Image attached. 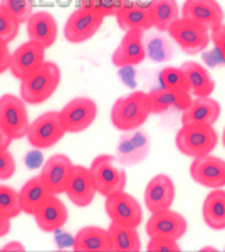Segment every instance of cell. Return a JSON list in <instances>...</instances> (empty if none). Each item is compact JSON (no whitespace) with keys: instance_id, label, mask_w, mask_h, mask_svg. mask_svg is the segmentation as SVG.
Instances as JSON below:
<instances>
[{"instance_id":"cell-43","label":"cell","mask_w":225,"mask_h":252,"mask_svg":"<svg viewBox=\"0 0 225 252\" xmlns=\"http://www.w3.org/2000/svg\"><path fill=\"white\" fill-rule=\"evenodd\" d=\"M222 145H224V148H225V128H224V131H222Z\"/></svg>"},{"instance_id":"cell-25","label":"cell","mask_w":225,"mask_h":252,"mask_svg":"<svg viewBox=\"0 0 225 252\" xmlns=\"http://www.w3.org/2000/svg\"><path fill=\"white\" fill-rule=\"evenodd\" d=\"M182 69L185 72L190 94H193L195 97L214 94L215 81L205 66H202L197 61H187V63L182 64Z\"/></svg>"},{"instance_id":"cell-10","label":"cell","mask_w":225,"mask_h":252,"mask_svg":"<svg viewBox=\"0 0 225 252\" xmlns=\"http://www.w3.org/2000/svg\"><path fill=\"white\" fill-rule=\"evenodd\" d=\"M104 17L91 9L77 7L64 24V39L69 44H84L91 40L103 27Z\"/></svg>"},{"instance_id":"cell-34","label":"cell","mask_w":225,"mask_h":252,"mask_svg":"<svg viewBox=\"0 0 225 252\" xmlns=\"http://www.w3.org/2000/svg\"><path fill=\"white\" fill-rule=\"evenodd\" d=\"M19 31H20V24L15 20L14 15L0 3V39H3L5 42L10 44L12 40L17 39Z\"/></svg>"},{"instance_id":"cell-14","label":"cell","mask_w":225,"mask_h":252,"mask_svg":"<svg viewBox=\"0 0 225 252\" xmlns=\"http://www.w3.org/2000/svg\"><path fill=\"white\" fill-rule=\"evenodd\" d=\"M46 51L40 44L34 42V40H27V42L20 44V46L12 51V59H10V74L15 79L22 81L29 78L32 72H35L37 69L46 63Z\"/></svg>"},{"instance_id":"cell-37","label":"cell","mask_w":225,"mask_h":252,"mask_svg":"<svg viewBox=\"0 0 225 252\" xmlns=\"http://www.w3.org/2000/svg\"><path fill=\"white\" fill-rule=\"evenodd\" d=\"M146 251L148 252H180L178 241L173 239H166V237H150L148 244H146Z\"/></svg>"},{"instance_id":"cell-23","label":"cell","mask_w":225,"mask_h":252,"mask_svg":"<svg viewBox=\"0 0 225 252\" xmlns=\"http://www.w3.org/2000/svg\"><path fill=\"white\" fill-rule=\"evenodd\" d=\"M146 94H148V104H150L151 115H161V113H166L170 109L183 111L192 101L190 93L175 91V89H166L161 86L151 89Z\"/></svg>"},{"instance_id":"cell-42","label":"cell","mask_w":225,"mask_h":252,"mask_svg":"<svg viewBox=\"0 0 225 252\" xmlns=\"http://www.w3.org/2000/svg\"><path fill=\"white\" fill-rule=\"evenodd\" d=\"M12 138L7 135L5 131H3V128L0 126V146H5V148H10V145H12Z\"/></svg>"},{"instance_id":"cell-24","label":"cell","mask_w":225,"mask_h":252,"mask_svg":"<svg viewBox=\"0 0 225 252\" xmlns=\"http://www.w3.org/2000/svg\"><path fill=\"white\" fill-rule=\"evenodd\" d=\"M72 251L76 252H111L109 251L108 229L99 225H86L72 239Z\"/></svg>"},{"instance_id":"cell-16","label":"cell","mask_w":225,"mask_h":252,"mask_svg":"<svg viewBox=\"0 0 225 252\" xmlns=\"http://www.w3.org/2000/svg\"><path fill=\"white\" fill-rule=\"evenodd\" d=\"M67 198L72 202L76 207H89L96 198V185H94L93 175L89 172V166L83 165H74L72 166L71 177L67 180L66 192Z\"/></svg>"},{"instance_id":"cell-26","label":"cell","mask_w":225,"mask_h":252,"mask_svg":"<svg viewBox=\"0 0 225 252\" xmlns=\"http://www.w3.org/2000/svg\"><path fill=\"white\" fill-rule=\"evenodd\" d=\"M51 195H54L49 190L46 182L39 177H32L20 187L19 197L22 204V212L27 215H34L39 210V207L47 200Z\"/></svg>"},{"instance_id":"cell-36","label":"cell","mask_w":225,"mask_h":252,"mask_svg":"<svg viewBox=\"0 0 225 252\" xmlns=\"http://www.w3.org/2000/svg\"><path fill=\"white\" fill-rule=\"evenodd\" d=\"M15 170H17V163L10 148L0 146V180H10L15 175Z\"/></svg>"},{"instance_id":"cell-44","label":"cell","mask_w":225,"mask_h":252,"mask_svg":"<svg viewBox=\"0 0 225 252\" xmlns=\"http://www.w3.org/2000/svg\"><path fill=\"white\" fill-rule=\"evenodd\" d=\"M224 26H225V14H224Z\"/></svg>"},{"instance_id":"cell-8","label":"cell","mask_w":225,"mask_h":252,"mask_svg":"<svg viewBox=\"0 0 225 252\" xmlns=\"http://www.w3.org/2000/svg\"><path fill=\"white\" fill-rule=\"evenodd\" d=\"M59 116L67 135H77L91 128V125L96 121L97 104L91 97H72L59 109Z\"/></svg>"},{"instance_id":"cell-32","label":"cell","mask_w":225,"mask_h":252,"mask_svg":"<svg viewBox=\"0 0 225 252\" xmlns=\"http://www.w3.org/2000/svg\"><path fill=\"white\" fill-rule=\"evenodd\" d=\"M160 86L166 88V89H175V91H183V93H190L188 89V83L185 78V72H183L182 66L175 67V66H166L160 71Z\"/></svg>"},{"instance_id":"cell-41","label":"cell","mask_w":225,"mask_h":252,"mask_svg":"<svg viewBox=\"0 0 225 252\" xmlns=\"http://www.w3.org/2000/svg\"><path fill=\"white\" fill-rule=\"evenodd\" d=\"M2 251L3 252H24L26 251V246L20 241H10L2 247Z\"/></svg>"},{"instance_id":"cell-40","label":"cell","mask_w":225,"mask_h":252,"mask_svg":"<svg viewBox=\"0 0 225 252\" xmlns=\"http://www.w3.org/2000/svg\"><path fill=\"white\" fill-rule=\"evenodd\" d=\"M10 229H12V219L5 217L3 214H0V239L9 235Z\"/></svg>"},{"instance_id":"cell-17","label":"cell","mask_w":225,"mask_h":252,"mask_svg":"<svg viewBox=\"0 0 225 252\" xmlns=\"http://www.w3.org/2000/svg\"><path fill=\"white\" fill-rule=\"evenodd\" d=\"M141 31H128L125 32L121 42L111 54V63L116 67H131L138 66L146 59V46L143 40Z\"/></svg>"},{"instance_id":"cell-20","label":"cell","mask_w":225,"mask_h":252,"mask_svg":"<svg viewBox=\"0 0 225 252\" xmlns=\"http://www.w3.org/2000/svg\"><path fill=\"white\" fill-rule=\"evenodd\" d=\"M32 217L42 232H57L66 225L69 210L67 205L61 200V195H51Z\"/></svg>"},{"instance_id":"cell-9","label":"cell","mask_w":225,"mask_h":252,"mask_svg":"<svg viewBox=\"0 0 225 252\" xmlns=\"http://www.w3.org/2000/svg\"><path fill=\"white\" fill-rule=\"evenodd\" d=\"M104 212L109 222L126 227H140L143 222V207L126 190L104 197Z\"/></svg>"},{"instance_id":"cell-35","label":"cell","mask_w":225,"mask_h":252,"mask_svg":"<svg viewBox=\"0 0 225 252\" xmlns=\"http://www.w3.org/2000/svg\"><path fill=\"white\" fill-rule=\"evenodd\" d=\"M3 7L10 12L15 17V20L22 26L26 24L29 17L34 14V7H32V0H0Z\"/></svg>"},{"instance_id":"cell-1","label":"cell","mask_w":225,"mask_h":252,"mask_svg":"<svg viewBox=\"0 0 225 252\" xmlns=\"http://www.w3.org/2000/svg\"><path fill=\"white\" fill-rule=\"evenodd\" d=\"M150 115L151 111L146 91H133L114 101L109 111V120L114 128L125 133L141 128Z\"/></svg>"},{"instance_id":"cell-45","label":"cell","mask_w":225,"mask_h":252,"mask_svg":"<svg viewBox=\"0 0 225 252\" xmlns=\"http://www.w3.org/2000/svg\"><path fill=\"white\" fill-rule=\"evenodd\" d=\"M0 251H2V249H0Z\"/></svg>"},{"instance_id":"cell-18","label":"cell","mask_w":225,"mask_h":252,"mask_svg":"<svg viewBox=\"0 0 225 252\" xmlns=\"http://www.w3.org/2000/svg\"><path fill=\"white\" fill-rule=\"evenodd\" d=\"M72 166H74V163H72V160L67 155L56 153V155L49 157L44 161L39 177L46 182V185L52 193L61 195L66 192V185L69 177H71Z\"/></svg>"},{"instance_id":"cell-31","label":"cell","mask_w":225,"mask_h":252,"mask_svg":"<svg viewBox=\"0 0 225 252\" xmlns=\"http://www.w3.org/2000/svg\"><path fill=\"white\" fill-rule=\"evenodd\" d=\"M0 214L9 219H15L20 214H24L19 190L12 189L10 185H0Z\"/></svg>"},{"instance_id":"cell-7","label":"cell","mask_w":225,"mask_h":252,"mask_svg":"<svg viewBox=\"0 0 225 252\" xmlns=\"http://www.w3.org/2000/svg\"><path fill=\"white\" fill-rule=\"evenodd\" d=\"M66 135L59 111H46L31 121L26 138L32 148L47 150L56 146Z\"/></svg>"},{"instance_id":"cell-30","label":"cell","mask_w":225,"mask_h":252,"mask_svg":"<svg viewBox=\"0 0 225 252\" xmlns=\"http://www.w3.org/2000/svg\"><path fill=\"white\" fill-rule=\"evenodd\" d=\"M151 27L160 32H168L170 26L180 17L177 0H150L148 3Z\"/></svg>"},{"instance_id":"cell-27","label":"cell","mask_w":225,"mask_h":252,"mask_svg":"<svg viewBox=\"0 0 225 252\" xmlns=\"http://www.w3.org/2000/svg\"><path fill=\"white\" fill-rule=\"evenodd\" d=\"M202 219L205 225L212 230L225 229V190L212 189L203 198Z\"/></svg>"},{"instance_id":"cell-19","label":"cell","mask_w":225,"mask_h":252,"mask_svg":"<svg viewBox=\"0 0 225 252\" xmlns=\"http://www.w3.org/2000/svg\"><path fill=\"white\" fill-rule=\"evenodd\" d=\"M224 9L217 0H185L180 9V15L188 20L205 26L207 29L224 22Z\"/></svg>"},{"instance_id":"cell-5","label":"cell","mask_w":225,"mask_h":252,"mask_svg":"<svg viewBox=\"0 0 225 252\" xmlns=\"http://www.w3.org/2000/svg\"><path fill=\"white\" fill-rule=\"evenodd\" d=\"M166 34L188 56L200 54L212 44L210 29H207L205 26H200L193 20L182 17V15L171 24Z\"/></svg>"},{"instance_id":"cell-39","label":"cell","mask_w":225,"mask_h":252,"mask_svg":"<svg viewBox=\"0 0 225 252\" xmlns=\"http://www.w3.org/2000/svg\"><path fill=\"white\" fill-rule=\"evenodd\" d=\"M10 59H12V51L9 47V42H5L3 39H0V74H3V72L9 71Z\"/></svg>"},{"instance_id":"cell-15","label":"cell","mask_w":225,"mask_h":252,"mask_svg":"<svg viewBox=\"0 0 225 252\" xmlns=\"http://www.w3.org/2000/svg\"><path fill=\"white\" fill-rule=\"evenodd\" d=\"M177 197V189H175V182L171 180L166 173H158L150 178V182L145 187V195H143V202L150 214L160 212V210L171 209Z\"/></svg>"},{"instance_id":"cell-3","label":"cell","mask_w":225,"mask_h":252,"mask_svg":"<svg viewBox=\"0 0 225 252\" xmlns=\"http://www.w3.org/2000/svg\"><path fill=\"white\" fill-rule=\"evenodd\" d=\"M219 143L214 125H202V123H188L182 125L177 131L175 145L182 155L190 158H198L203 155H210Z\"/></svg>"},{"instance_id":"cell-6","label":"cell","mask_w":225,"mask_h":252,"mask_svg":"<svg viewBox=\"0 0 225 252\" xmlns=\"http://www.w3.org/2000/svg\"><path fill=\"white\" fill-rule=\"evenodd\" d=\"M31 125L27 103L17 94L5 93L0 96V126L12 140H22L27 136Z\"/></svg>"},{"instance_id":"cell-13","label":"cell","mask_w":225,"mask_h":252,"mask_svg":"<svg viewBox=\"0 0 225 252\" xmlns=\"http://www.w3.org/2000/svg\"><path fill=\"white\" fill-rule=\"evenodd\" d=\"M190 178L205 189H225V160L220 157L203 155L192 158Z\"/></svg>"},{"instance_id":"cell-29","label":"cell","mask_w":225,"mask_h":252,"mask_svg":"<svg viewBox=\"0 0 225 252\" xmlns=\"http://www.w3.org/2000/svg\"><path fill=\"white\" fill-rule=\"evenodd\" d=\"M109 251L111 252H138L141 251V237L136 227L118 225L109 222Z\"/></svg>"},{"instance_id":"cell-11","label":"cell","mask_w":225,"mask_h":252,"mask_svg":"<svg viewBox=\"0 0 225 252\" xmlns=\"http://www.w3.org/2000/svg\"><path fill=\"white\" fill-rule=\"evenodd\" d=\"M150 150L151 141L148 133L136 128L133 131H125V135L120 136L114 158L121 166H136L148 158Z\"/></svg>"},{"instance_id":"cell-4","label":"cell","mask_w":225,"mask_h":252,"mask_svg":"<svg viewBox=\"0 0 225 252\" xmlns=\"http://www.w3.org/2000/svg\"><path fill=\"white\" fill-rule=\"evenodd\" d=\"M89 172L93 175L96 192L103 197L121 192L128 184V177L123 166L116 161L114 155H108V153L94 158L89 165Z\"/></svg>"},{"instance_id":"cell-38","label":"cell","mask_w":225,"mask_h":252,"mask_svg":"<svg viewBox=\"0 0 225 252\" xmlns=\"http://www.w3.org/2000/svg\"><path fill=\"white\" fill-rule=\"evenodd\" d=\"M210 39H212V44L215 46V49L219 51V54L222 56V59L225 61V26H224V22L215 27H212Z\"/></svg>"},{"instance_id":"cell-28","label":"cell","mask_w":225,"mask_h":252,"mask_svg":"<svg viewBox=\"0 0 225 252\" xmlns=\"http://www.w3.org/2000/svg\"><path fill=\"white\" fill-rule=\"evenodd\" d=\"M116 22L121 31H141L146 32L151 29V17L148 5L128 2L123 9L116 14Z\"/></svg>"},{"instance_id":"cell-2","label":"cell","mask_w":225,"mask_h":252,"mask_svg":"<svg viewBox=\"0 0 225 252\" xmlns=\"http://www.w3.org/2000/svg\"><path fill=\"white\" fill-rule=\"evenodd\" d=\"M63 79L61 67L52 61H46L37 71L20 81V97L27 104H42L52 97Z\"/></svg>"},{"instance_id":"cell-12","label":"cell","mask_w":225,"mask_h":252,"mask_svg":"<svg viewBox=\"0 0 225 252\" xmlns=\"http://www.w3.org/2000/svg\"><path fill=\"white\" fill-rule=\"evenodd\" d=\"M145 230L148 237H166L180 241L187 234L188 222L185 215L166 209L150 214V219L145 223Z\"/></svg>"},{"instance_id":"cell-33","label":"cell","mask_w":225,"mask_h":252,"mask_svg":"<svg viewBox=\"0 0 225 252\" xmlns=\"http://www.w3.org/2000/svg\"><path fill=\"white\" fill-rule=\"evenodd\" d=\"M128 3V0H79V7L91 9L101 17H116V14Z\"/></svg>"},{"instance_id":"cell-22","label":"cell","mask_w":225,"mask_h":252,"mask_svg":"<svg viewBox=\"0 0 225 252\" xmlns=\"http://www.w3.org/2000/svg\"><path fill=\"white\" fill-rule=\"evenodd\" d=\"M220 115H222V108L219 101L212 96H197L192 97L190 104L182 111V125H215Z\"/></svg>"},{"instance_id":"cell-21","label":"cell","mask_w":225,"mask_h":252,"mask_svg":"<svg viewBox=\"0 0 225 252\" xmlns=\"http://www.w3.org/2000/svg\"><path fill=\"white\" fill-rule=\"evenodd\" d=\"M26 31L29 40H34L44 49H49L56 44L59 26H57V20L51 12L39 10L29 17L26 22Z\"/></svg>"}]
</instances>
